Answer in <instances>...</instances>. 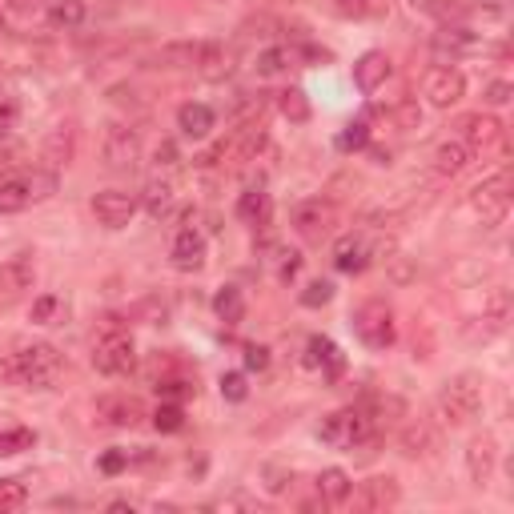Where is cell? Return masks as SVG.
<instances>
[{
    "label": "cell",
    "mask_w": 514,
    "mask_h": 514,
    "mask_svg": "<svg viewBox=\"0 0 514 514\" xmlns=\"http://www.w3.org/2000/svg\"><path fill=\"white\" fill-rule=\"evenodd\" d=\"M0 374H5L13 386L53 390L61 382V374H65V358L49 342H17L5 358H0Z\"/></svg>",
    "instance_id": "1"
},
{
    "label": "cell",
    "mask_w": 514,
    "mask_h": 514,
    "mask_svg": "<svg viewBox=\"0 0 514 514\" xmlns=\"http://www.w3.org/2000/svg\"><path fill=\"white\" fill-rule=\"evenodd\" d=\"M149 61L153 69H193L201 77L229 73V49L217 41H173V45H161Z\"/></svg>",
    "instance_id": "2"
},
{
    "label": "cell",
    "mask_w": 514,
    "mask_h": 514,
    "mask_svg": "<svg viewBox=\"0 0 514 514\" xmlns=\"http://www.w3.org/2000/svg\"><path fill=\"white\" fill-rule=\"evenodd\" d=\"M318 434L334 450H354V446H362V442H370L378 434V418L370 414V406H346V410L326 414Z\"/></svg>",
    "instance_id": "3"
},
{
    "label": "cell",
    "mask_w": 514,
    "mask_h": 514,
    "mask_svg": "<svg viewBox=\"0 0 514 514\" xmlns=\"http://www.w3.org/2000/svg\"><path fill=\"white\" fill-rule=\"evenodd\" d=\"M478 410H482V382H478L474 374L450 378V382L442 386L438 402H434V418H438L442 426H466V422L478 418Z\"/></svg>",
    "instance_id": "4"
},
{
    "label": "cell",
    "mask_w": 514,
    "mask_h": 514,
    "mask_svg": "<svg viewBox=\"0 0 514 514\" xmlns=\"http://www.w3.org/2000/svg\"><path fill=\"white\" fill-rule=\"evenodd\" d=\"M93 366H97L101 374H109V378L129 374V370L137 366V346H133V338H129L125 330H109V334L93 346Z\"/></svg>",
    "instance_id": "5"
},
{
    "label": "cell",
    "mask_w": 514,
    "mask_h": 514,
    "mask_svg": "<svg viewBox=\"0 0 514 514\" xmlns=\"http://www.w3.org/2000/svg\"><path fill=\"white\" fill-rule=\"evenodd\" d=\"M41 189H53V177H41V173H9V177H0V213L29 209L37 197H45Z\"/></svg>",
    "instance_id": "6"
},
{
    "label": "cell",
    "mask_w": 514,
    "mask_h": 514,
    "mask_svg": "<svg viewBox=\"0 0 514 514\" xmlns=\"http://www.w3.org/2000/svg\"><path fill=\"white\" fill-rule=\"evenodd\" d=\"M470 209L482 217V225H498L510 213V177H506V169L494 173L490 181H482L478 189H470Z\"/></svg>",
    "instance_id": "7"
},
{
    "label": "cell",
    "mask_w": 514,
    "mask_h": 514,
    "mask_svg": "<svg viewBox=\"0 0 514 514\" xmlns=\"http://www.w3.org/2000/svg\"><path fill=\"white\" fill-rule=\"evenodd\" d=\"M354 334L370 346V350H386L394 346V314L386 302H366L358 314H354Z\"/></svg>",
    "instance_id": "8"
},
{
    "label": "cell",
    "mask_w": 514,
    "mask_h": 514,
    "mask_svg": "<svg viewBox=\"0 0 514 514\" xmlns=\"http://www.w3.org/2000/svg\"><path fill=\"white\" fill-rule=\"evenodd\" d=\"M101 153H105V165H109L113 173L137 169V161H141V137H137V129H129V125H109Z\"/></svg>",
    "instance_id": "9"
},
{
    "label": "cell",
    "mask_w": 514,
    "mask_h": 514,
    "mask_svg": "<svg viewBox=\"0 0 514 514\" xmlns=\"http://www.w3.org/2000/svg\"><path fill=\"white\" fill-rule=\"evenodd\" d=\"M422 93H426V101L434 109H450V105H458L466 97V77L458 69H450V65H434L426 73V81H422Z\"/></svg>",
    "instance_id": "10"
},
{
    "label": "cell",
    "mask_w": 514,
    "mask_h": 514,
    "mask_svg": "<svg viewBox=\"0 0 514 514\" xmlns=\"http://www.w3.org/2000/svg\"><path fill=\"white\" fill-rule=\"evenodd\" d=\"M137 205H141V201H137L133 193H125V189H105V193L93 197V213H97V221H101L105 229H125V225L133 221Z\"/></svg>",
    "instance_id": "11"
},
{
    "label": "cell",
    "mask_w": 514,
    "mask_h": 514,
    "mask_svg": "<svg viewBox=\"0 0 514 514\" xmlns=\"http://www.w3.org/2000/svg\"><path fill=\"white\" fill-rule=\"evenodd\" d=\"M430 49H434V57H470V53H478L482 49V37L478 33H470V29H462V25H446V29H438L434 33V41H430Z\"/></svg>",
    "instance_id": "12"
},
{
    "label": "cell",
    "mask_w": 514,
    "mask_h": 514,
    "mask_svg": "<svg viewBox=\"0 0 514 514\" xmlns=\"http://www.w3.org/2000/svg\"><path fill=\"white\" fill-rule=\"evenodd\" d=\"M169 257H173V270H181V274H197V270L205 266V237H201L197 229H181V233L173 237Z\"/></svg>",
    "instance_id": "13"
},
{
    "label": "cell",
    "mask_w": 514,
    "mask_h": 514,
    "mask_svg": "<svg viewBox=\"0 0 514 514\" xmlns=\"http://www.w3.org/2000/svg\"><path fill=\"white\" fill-rule=\"evenodd\" d=\"M330 225H334V205H326V201H306L294 209V229L306 241H322L330 233Z\"/></svg>",
    "instance_id": "14"
},
{
    "label": "cell",
    "mask_w": 514,
    "mask_h": 514,
    "mask_svg": "<svg viewBox=\"0 0 514 514\" xmlns=\"http://www.w3.org/2000/svg\"><path fill=\"white\" fill-rule=\"evenodd\" d=\"M350 498H354V482H350L346 470L330 466V470L318 474V502H322V510H326V506L338 510V506H346Z\"/></svg>",
    "instance_id": "15"
},
{
    "label": "cell",
    "mask_w": 514,
    "mask_h": 514,
    "mask_svg": "<svg viewBox=\"0 0 514 514\" xmlns=\"http://www.w3.org/2000/svg\"><path fill=\"white\" fill-rule=\"evenodd\" d=\"M370 266V245L354 233H346L338 245H334V270L338 274H362Z\"/></svg>",
    "instance_id": "16"
},
{
    "label": "cell",
    "mask_w": 514,
    "mask_h": 514,
    "mask_svg": "<svg viewBox=\"0 0 514 514\" xmlns=\"http://www.w3.org/2000/svg\"><path fill=\"white\" fill-rule=\"evenodd\" d=\"M386 77H390V57H386V53L370 49V53H362V57L354 61V85H358L362 93H374Z\"/></svg>",
    "instance_id": "17"
},
{
    "label": "cell",
    "mask_w": 514,
    "mask_h": 514,
    "mask_svg": "<svg viewBox=\"0 0 514 514\" xmlns=\"http://www.w3.org/2000/svg\"><path fill=\"white\" fill-rule=\"evenodd\" d=\"M141 205H145V213L149 217H169L173 213V205H177V185L169 181V177H149V185H145V193H141Z\"/></svg>",
    "instance_id": "18"
},
{
    "label": "cell",
    "mask_w": 514,
    "mask_h": 514,
    "mask_svg": "<svg viewBox=\"0 0 514 514\" xmlns=\"http://www.w3.org/2000/svg\"><path fill=\"white\" fill-rule=\"evenodd\" d=\"M398 498H402V490H398V482H394L390 474L366 478V482H362V490H358V506H366V510H386V506H398Z\"/></svg>",
    "instance_id": "19"
},
{
    "label": "cell",
    "mask_w": 514,
    "mask_h": 514,
    "mask_svg": "<svg viewBox=\"0 0 514 514\" xmlns=\"http://www.w3.org/2000/svg\"><path fill=\"white\" fill-rule=\"evenodd\" d=\"M462 141H466L474 153H478V149H490V145L502 141V121H494V117H486V113H474V117L462 121Z\"/></svg>",
    "instance_id": "20"
},
{
    "label": "cell",
    "mask_w": 514,
    "mask_h": 514,
    "mask_svg": "<svg viewBox=\"0 0 514 514\" xmlns=\"http://www.w3.org/2000/svg\"><path fill=\"white\" fill-rule=\"evenodd\" d=\"M213 125H217V113H213L209 105L189 101V105H181V109H177V129H181L185 137H193V141L209 137V133H213Z\"/></svg>",
    "instance_id": "21"
},
{
    "label": "cell",
    "mask_w": 514,
    "mask_h": 514,
    "mask_svg": "<svg viewBox=\"0 0 514 514\" xmlns=\"http://www.w3.org/2000/svg\"><path fill=\"white\" fill-rule=\"evenodd\" d=\"M470 157H474V149H470L462 137L442 141L438 153H434V173H438V177H458V173L470 165Z\"/></svg>",
    "instance_id": "22"
},
{
    "label": "cell",
    "mask_w": 514,
    "mask_h": 514,
    "mask_svg": "<svg viewBox=\"0 0 514 514\" xmlns=\"http://www.w3.org/2000/svg\"><path fill=\"white\" fill-rule=\"evenodd\" d=\"M306 366H310V370H322L326 378H338L342 366H346V358H342V350H338L330 338H310V346H306Z\"/></svg>",
    "instance_id": "23"
},
{
    "label": "cell",
    "mask_w": 514,
    "mask_h": 514,
    "mask_svg": "<svg viewBox=\"0 0 514 514\" xmlns=\"http://www.w3.org/2000/svg\"><path fill=\"white\" fill-rule=\"evenodd\" d=\"M97 414H101L109 426H137V422H141V402H137V398H129V394L101 398Z\"/></svg>",
    "instance_id": "24"
},
{
    "label": "cell",
    "mask_w": 514,
    "mask_h": 514,
    "mask_svg": "<svg viewBox=\"0 0 514 514\" xmlns=\"http://www.w3.org/2000/svg\"><path fill=\"white\" fill-rule=\"evenodd\" d=\"M466 470H470V478H474L478 486L490 478V470H494V438H490V434H482V438L470 442V450H466Z\"/></svg>",
    "instance_id": "25"
},
{
    "label": "cell",
    "mask_w": 514,
    "mask_h": 514,
    "mask_svg": "<svg viewBox=\"0 0 514 514\" xmlns=\"http://www.w3.org/2000/svg\"><path fill=\"white\" fill-rule=\"evenodd\" d=\"M266 213H270V193H266L262 185H249V189L237 197V221H245V225H262Z\"/></svg>",
    "instance_id": "26"
},
{
    "label": "cell",
    "mask_w": 514,
    "mask_h": 514,
    "mask_svg": "<svg viewBox=\"0 0 514 514\" xmlns=\"http://www.w3.org/2000/svg\"><path fill=\"white\" fill-rule=\"evenodd\" d=\"M41 9L57 29H77L85 21V0H41Z\"/></svg>",
    "instance_id": "27"
},
{
    "label": "cell",
    "mask_w": 514,
    "mask_h": 514,
    "mask_svg": "<svg viewBox=\"0 0 514 514\" xmlns=\"http://www.w3.org/2000/svg\"><path fill=\"white\" fill-rule=\"evenodd\" d=\"M29 282H33V274H29V262H25V257H17L13 266L0 270V306H9L21 290H29Z\"/></svg>",
    "instance_id": "28"
},
{
    "label": "cell",
    "mask_w": 514,
    "mask_h": 514,
    "mask_svg": "<svg viewBox=\"0 0 514 514\" xmlns=\"http://www.w3.org/2000/svg\"><path fill=\"white\" fill-rule=\"evenodd\" d=\"M73 125H57L49 137H45V161L53 165V169H61V165H69L73 161Z\"/></svg>",
    "instance_id": "29"
},
{
    "label": "cell",
    "mask_w": 514,
    "mask_h": 514,
    "mask_svg": "<svg viewBox=\"0 0 514 514\" xmlns=\"http://www.w3.org/2000/svg\"><path fill=\"white\" fill-rule=\"evenodd\" d=\"M213 314H217L225 326H237V322L245 318V298H241V290H237V286H221V290L213 294Z\"/></svg>",
    "instance_id": "30"
},
{
    "label": "cell",
    "mask_w": 514,
    "mask_h": 514,
    "mask_svg": "<svg viewBox=\"0 0 514 514\" xmlns=\"http://www.w3.org/2000/svg\"><path fill=\"white\" fill-rule=\"evenodd\" d=\"M294 65V53L290 49H266V53H257V73H262V77H282L286 69Z\"/></svg>",
    "instance_id": "31"
},
{
    "label": "cell",
    "mask_w": 514,
    "mask_h": 514,
    "mask_svg": "<svg viewBox=\"0 0 514 514\" xmlns=\"http://www.w3.org/2000/svg\"><path fill=\"white\" fill-rule=\"evenodd\" d=\"M342 153H358V149H366L370 145V125L366 121H350L342 133H338V141H334Z\"/></svg>",
    "instance_id": "32"
},
{
    "label": "cell",
    "mask_w": 514,
    "mask_h": 514,
    "mask_svg": "<svg viewBox=\"0 0 514 514\" xmlns=\"http://www.w3.org/2000/svg\"><path fill=\"white\" fill-rule=\"evenodd\" d=\"M282 113H286L294 125H306V121H310V101H306V93H302V89H286V93H282Z\"/></svg>",
    "instance_id": "33"
},
{
    "label": "cell",
    "mask_w": 514,
    "mask_h": 514,
    "mask_svg": "<svg viewBox=\"0 0 514 514\" xmlns=\"http://www.w3.org/2000/svg\"><path fill=\"white\" fill-rule=\"evenodd\" d=\"M29 502V486L21 478H5L0 482V510H21Z\"/></svg>",
    "instance_id": "34"
},
{
    "label": "cell",
    "mask_w": 514,
    "mask_h": 514,
    "mask_svg": "<svg viewBox=\"0 0 514 514\" xmlns=\"http://www.w3.org/2000/svg\"><path fill=\"white\" fill-rule=\"evenodd\" d=\"M153 426H157V430H165V434H177V430L185 426V414H181V406H177V402H165V406H157V414H153Z\"/></svg>",
    "instance_id": "35"
},
{
    "label": "cell",
    "mask_w": 514,
    "mask_h": 514,
    "mask_svg": "<svg viewBox=\"0 0 514 514\" xmlns=\"http://www.w3.org/2000/svg\"><path fill=\"white\" fill-rule=\"evenodd\" d=\"M33 442H37L33 430H5V434H0V454H21V450H29Z\"/></svg>",
    "instance_id": "36"
},
{
    "label": "cell",
    "mask_w": 514,
    "mask_h": 514,
    "mask_svg": "<svg viewBox=\"0 0 514 514\" xmlns=\"http://www.w3.org/2000/svg\"><path fill=\"white\" fill-rule=\"evenodd\" d=\"M330 298H334V286H330V282H310L306 294H302V306H306V310H318V306H326Z\"/></svg>",
    "instance_id": "37"
},
{
    "label": "cell",
    "mask_w": 514,
    "mask_h": 514,
    "mask_svg": "<svg viewBox=\"0 0 514 514\" xmlns=\"http://www.w3.org/2000/svg\"><path fill=\"white\" fill-rule=\"evenodd\" d=\"M245 394H249V386H245V374H221V398H229V402H245Z\"/></svg>",
    "instance_id": "38"
},
{
    "label": "cell",
    "mask_w": 514,
    "mask_h": 514,
    "mask_svg": "<svg viewBox=\"0 0 514 514\" xmlns=\"http://www.w3.org/2000/svg\"><path fill=\"white\" fill-rule=\"evenodd\" d=\"M61 310H65V306H61V298L45 294V298H37V302H33V322H53Z\"/></svg>",
    "instance_id": "39"
},
{
    "label": "cell",
    "mask_w": 514,
    "mask_h": 514,
    "mask_svg": "<svg viewBox=\"0 0 514 514\" xmlns=\"http://www.w3.org/2000/svg\"><path fill=\"white\" fill-rule=\"evenodd\" d=\"M510 93H514V85H510V81H490V85H486V105H494V109H498V105H506V101H510Z\"/></svg>",
    "instance_id": "40"
},
{
    "label": "cell",
    "mask_w": 514,
    "mask_h": 514,
    "mask_svg": "<svg viewBox=\"0 0 514 514\" xmlns=\"http://www.w3.org/2000/svg\"><path fill=\"white\" fill-rule=\"evenodd\" d=\"M410 9L414 13H426V17H446L450 13L446 0H410Z\"/></svg>",
    "instance_id": "41"
},
{
    "label": "cell",
    "mask_w": 514,
    "mask_h": 514,
    "mask_svg": "<svg viewBox=\"0 0 514 514\" xmlns=\"http://www.w3.org/2000/svg\"><path fill=\"white\" fill-rule=\"evenodd\" d=\"M245 366L249 370H266L270 366V350L266 346H245Z\"/></svg>",
    "instance_id": "42"
},
{
    "label": "cell",
    "mask_w": 514,
    "mask_h": 514,
    "mask_svg": "<svg viewBox=\"0 0 514 514\" xmlns=\"http://www.w3.org/2000/svg\"><path fill=\"white\" fill-rule=\"evenodd\" d=\"M13 121H17V105H13V97H0V133L13 129Z\"/></svg>",
    "instance_id": "43"
},
{
    "label": "cell",
    "mask_w": 514,
    "mask_h": 514,
    "mask_svg": "<svg viewBox=\"0 0 514 514\" xmlns=\"http://www.w3.org/2000/svg\"><path fill=\"white\" fill-rule=\"evenodd\" d=\"M298 270H302V257H298V253H286V262H282V282L298 278Z\"/></svg>",
    "instance_id": "44"
},
{
    "label": "cell",
    "mask_w": 514,
    "mask_h": 514,
    "mask_svg": "<svg viewBox=\"0 0 514 514\" xmlns=\"http://www.w3.org/2000/svg\"><path fill=\"white\" fill-rule=\"evenodd\" d=\"M121 466H125V454H105V458H101V470H105V474H117Z\"/></svg>",
    "instance_id": "45"
},
{
    "label": "cell",
    "mask_w": 514,
    "mask_h": 514,
    "mask_svg": "<svg viewBox=\"0 0 514 514\" xmlns=\"http://www.w3.org/2000/svg\"><path fill=\"white\" fill-rule=\"evenodd\" d=\"M0 29H5V17H0Z\"/></svg>",
    "instance_id": "46"
}]
</instances>
